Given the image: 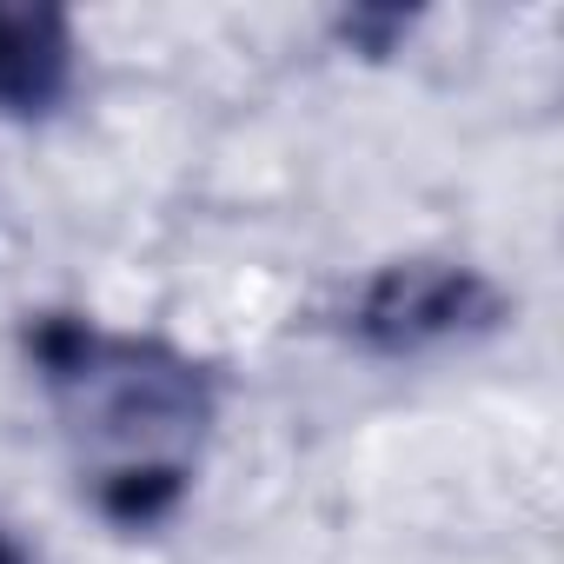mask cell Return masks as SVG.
I'll return each mask as SVG.
<instances>
[{
  "instance_id": "1",
  "label": "cell",
  "mask_w": 564,
  "mask_h": 564,
  "mask_svg": "<svg viewBox=\"0 0 564 564\" xmlns=\"http://www.w3.org/2000/svg\"><path fill=\"white\" fill-rule=\"evenodd\" d=\"M28 359L80 498L113 531H160L206 465L219 372L160 333L87 313H41L28 326Z\"/></svg>"
},
{
  "instance_id": "2",
  "label": "cell",
  "mask_w": 564,
  "mask_h": 564,
  "mask_svg": "<svg viewBox=\"0 0 564 564\" xmlns=\"http://www.w3.org/2000/svg\"><path fill=\"white\" fill-rule=\"evenodd\" d=\"M505 293L485 265L465 259H392L339 313V333L372 359H432L505 326Z\"/></svg>"
},
{
  "instance_id": "3",
  "label": "cell",
  "mask_w": 564,
  "mask_h": 564,
  "mask_svg": "<svg viewBox=\"0 0 564 564\" xmlns=\"http://www.w3.org/2000/svg\"><path fill=\"white\" fill-rule=\"evenodd\" d=\"M80 74V41L61 8L0 0V113L47 120Z\"/></svg>"
},
{
  "instance_id": "4",
  "label": "cell",
  "mask_w": 564,
  "mask_h": 564,
  "mask_svg": "<svg viewBox=\"0 0 564 564\" xmlns=\"http://www.w3.org/2000/svg\"><path fill=\"white\" fill-rule=\"evenodd\" d=\"M0 564H34V557H28V544H21L8 524H0Z\"/></svg>"
}]
</instances>
